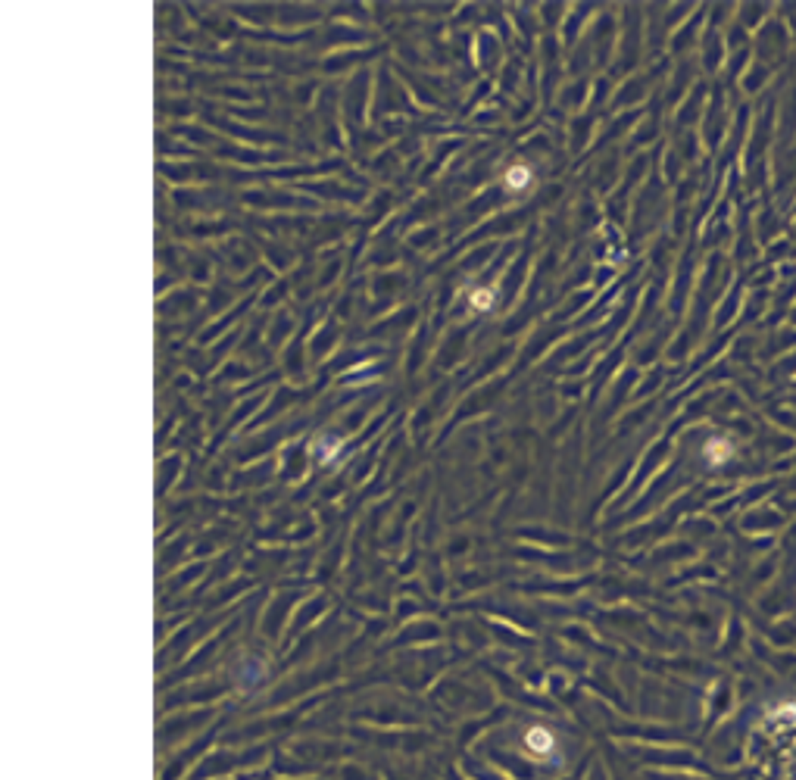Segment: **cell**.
<instances>
[{
  "label": "cell",
  "mask_w": 796,
  "mask_h": 780,
  "mask_svg": "<svg viewBox=\"0 0 796 780\" xmlns=\"http://www.w3.org/2000/svg\"><path fill=\"white\" fill-rule=\"evenodd\" d=\"M531 184V169L528 166H513V169L506 172V188L509 191H522Z\"/></svg>",
  "instance_id": "6da1fadb"
},
{
  "label": "cell",
  "mask_w": 796,
  "mask_h": 780,
  "mask_svg": "<svg viewBox=\"0 0 796 780\" xmlns=\"http://www.w3.org/2000/svg\"><path fill=\"white\" fill-rule=\"evenodd\" d=\"M706 453H709V459H712V462H724V459L731 456V447H728L724 440H709Z\"/></svg>",
  "instance_id": "7a4b0ae2"
},
{
  "label": "cell",
  "mask_w": 796,
  "mask_h": 780,
  "mask_svg": "<svg viewBox=\"0 0 796 780\" xmlns=\"http://www.w3.org/2000/svg\"><path fill=\"white\" fill-rule=\"evenodd\" d=\"M528 746L531 749H549V733L540 731V727H534V731L528 733Z\"/></svg>",
  "instance_id": "3957f363"
},
{
  "label": "cell",
  "mask_w": 796,
  "mask_h": 780,
  "mask_svg": "<svg viewBox=\"0 0 796 780\" xmlns=\"http://www.w3.org/2000/svg\"><path fill=\"white\" fill-rule=\"evenodd\" d=\"M471 303H475L478 309H487L490 306V291H475V294H471Z\"/></svg>",
  "instance_id": "277c9868"
}]
</instances>
